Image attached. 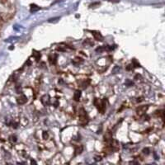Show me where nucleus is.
<instances>
[{
    "mask_svg": "<svg viewBox=\"0 0 165 165\" xmlns=\"http://www.w3.org/2000/svg\"><path fill=\"white\" fill-rule=\"evenodd\" d=\"M78 116H79V119H78V124L81 126H85L88 123H89V116L87 115L86 111L84 110V108H80L79 111H78Z\"/></svg>",
    "mask_w": 165,
    "mask_h": 165,
    "instance_id": "nucleus-1",
    "label": "nucleus"
},
{
    "mask_svg": "<svg viewBox=\"0 0 165 165\" xmlns=\"http://www.w3.org/2000/svg\"><path fill=\"white\" fill-rule=\"evenodd\" d=\"M94 104H95L96 108H97V110L103 113L105 109H106V100L105 99H95L94 100Z\"/></svg>",
    "mask_w": 165,
    "mask_h": 165,
    "instance_id": "nucleus-2",
    "label": "nucleus"
},
{
    "mask_svg": "<svg viewBox=\"0 0 165 165\" xmlns=\"http://www.w3.org/2000/svg\"><path fill=\"white\" fill-rule=\"evenodd\" d=\"M148 108H149V107H148L147 105H145V106H141V107H140V108L136 110V112H137V114L139 115L140 116H144V115L145 114L146 112H147Z\"/></svg>",
    "mask_w": 165,
    "mask_h": 165,
    "instance_id": "nucleus-3",
    "label": "nucleus"
},
{
    "mask_svg": "<svg viewBox=\"0 0 165 165\" xmlns=\"http://www.w3.org/2000/svg\"><path fill=\"white\" fill-rule=\"evenodd\" d=\"M27 102V97L25 95H20L18 98H17V102L20 104V105H22V104H25L26 102Z\"/></svg>",
    "mask_w": 165,
    "mask_h": 165,
    "instance_id": "nucleus-4",
    "label": "nucleus"
},
{
    "mask_svg": "<svg viewBox=\"0 0 165 165\" xmlns=\"http://www.w3.org/2000/svg\"><path fill=\"white\" fill-rule=\"evenodd\" d=\"M41 101L42 104H43L44 106H48V105L50 104L51 99H50V97L48 95H44L42 97H41Z\"/></svg>",
    "mask_w": 165,
    "mask_h": 165,
    "instance_id": "nucleus-5",
    "label": "nucleus"
},
{
    "mask_svg": "<svg viewBox=\"0 0 165 165\" xmlns=\"http://www.w3.org/2000/svg\"><path fill=\"white\" fill-rule=\"evenodd\" d=\"M104 140L106 141V142H112V134L111 131H107L106 134H105V135H104Z\"/></svg>",
    "mask_w": 165,
    "mask_h": 165,
    "instance_id": "nucleus-6",
    "label": "nucleus"
},
{
    "mask_svg": "<svg viewBox=\"0 0 165 165\" xmlns=\"http://www.w3.org/2000/svg\"><path fill=\"white\" fill-rule=\"evenodd\" d=\"M92 34L93 35L94 38H95V40H97V41H103V37H102V35L100 32H92Z\"/></svg>",
    "mask_w": 165,
    "mask_h": 165,
    "instance_id": "nucleus-7",
    "label": "nucleus"
},
{
    "mask_svg": "<svg viewBox=\"0 0 165 165\" xmlns=\"http://www.w3.org/2000/svg\"><path fill=\"white\" fill-rule=\"evenodd\" d=\"M81 91L80 90H76L74 94V99L76 101V102H78L80 100V97H81Z\"/></svg>",
    "mask_w": 165,
    "mask_h": 165,
    "instance_id": "nucleus-8",
    "label": "nucleus"
},
{
    "mask_svg": "<svg viewBox=\"0 0 165 165\" xmlns=\"http://www.w3.org/2000/svg\"><path fill=\"white\" fill-rule=\"evenodd\" d=\"M49 60H50L51 64H55L56 62H57V55H54L53 56H50L49 57Z\"/></svg>",
    "mask_w": 165,
    "mask_h": 165,
    "instance_id": "nucleus-9",
    "label": "nucleus"
},
{
    "mask_svg": "<svg viewBox=\"0 0 165 165\" xmlns=\"http://www.w3.org/2000/svg\"><path fill=\"white\" fill-rule=\"evenodd\" d=\"M83 148L82 145L76 146V147H75V155L81 154V152L83 151Z\"/></svg>",
    "mask_w": 165,
    "mask_h": 165,
    "instance_id": "nucleus-10",
    "label": "nucleus"
},
{
    "mask_svg": "<svg viewBox=\"0 0 165 165\" xmlns=\"http://www.w3.org/2000/svg\"><path fill=\"white\" fill-rule=\"evenodd\" d=\"M89 83H90V80H89V79H88V80H83V81L81 83V86H82L83 89H85V88L88 87V85H89Z\"/></svg>",
    "mask_w": 165,
    "mask_h": 165,
    "instance_id": "nucleus-11",
    "label": "nucleus"
},
{
    "mask_svg": "<svg viewBox=\"0 0 165 165\" xmlns=\"http://www.w3.org/2000/svg\"><path fill=\"white\" fill-rule=\"evenodd\" d=\"M39 9H40V7H39L38 6L35 5V4L31 5V12H32V13H34V12H36V11H38Z\"/></svg>",
    "mask_w": 165,
    "mask_h": 165,
    "instance_id": "nucleus-12",
    "label": "nucleus"
},
{
    "mask_svg": "<svg viewBox=\"0 0 165 165\" xmlns=\"http://www.w3.org/2000/svg\"><path fill=\"white\" fill-rule=\"evenodd\" d=\"M33 55L35 56L37 60H39L40 58H41V54H40V52H37V51H33Z\"/></svg>",
    "mask_w": 165,
    "mask_h": 165,
    "instance_id": "nucleus-13",
    "label": "nucleus"
},
{
    "mask_svg": "<svg viewBox=\"0 0 165 165\" xmlns=\"http://www.w3.org/2000/svg\"><path fill=\"white\" fill-rule=\"evenodd\" d=\"M9 141L11 142V143H15L16 141H17V137L15 136V135H11L10 137H9Z\"/></svg>",
    "mask_w": 165,
    "mask_h": 165,
    "instance_id": "nucleus-14",
    "label": "nucleus"
},
{
    "mask_svg": "<svg viewBox=\"0 0 165 165\" xmlns=\"http://www.w3.org/2000/svg\"><path fill=\"white\" fill-rule=\"evenodd\" d=\"M83 60L81 58H75V59L73 60V63L76 64L77 62H78V63H83Z\"/></svg>",
    "mask_w": 165,
    "mask_h": 165,
    "instance_id": "nucleus-15",
    "label": "nucleus"
},
{
    "mask_svg": "<svg viewBox=\"0 0 165 165\" xmlns=\"http://www.w3.org/2000/svg\"><path fill=\"white\" fill-rule=\"evenodd\" d=\"M42 136H43V139L44 140H47L48 139V133L46 131H44L42 134Z\"/></svg>",
    "mask_w": 165,
    "mask_h": 165,
    "instance_id": "nucleus-16",
    "label": "nucleus"
},
{
    "mask_svg": "<svg viewBox=\"0 0 165 165\" xmlns=\"http://www.w3.org/2000/svg\"><path fill=\"white\" fill-rule=\"evenodd\" d=\"M3 19L2 18V17L0 16V29H1V27H2V26H3Z\"/></svg>",
    "mask_w": 165,
    "mask_h": 165,
    "instance_id": "nucleus-17",
    "label": "nucleus"
},
{
    "mask_svg": "<svg viewBox=\"0 0 165 165\" xmlns=\"http://www.w3.org/2000/svg\"><path fill=\"white\" fill-rule=\"evenodd\" d=\"M149 149H148V148H146V149H143V153H144V154H149Z\"/></svg>",
    "mask_w": 165,
    "mask_h": 165,
    "instance_id": "nucleus-18",
    "label": "nucleus"
},
{
    "mask_svg": "<svg viewBox=\"0 0 165 165\" xmlns=\"http://www.w3.org/2000/svg\"><path fill=\"white\" fill-rule=\"evenodd\" d=\"M8 0H0V4H5L7 3Z\"/></svg>",
    "mask_w": 165,
    "mask_h": 165,
    "instance_id": "nucleus-19",
    "label": "nucleus"
},
{
    "mask_svg": "<svg viewBox=\"0 0 165 165\" xmlns=\"http://www.w3.org/2000/svg\"><path fill=\"white\" fill-rule=\"evenodd\" d=\"M0 35H1V33H0Z\"/></svg>",
    "mask_w": 165,
    "mask_h": 165,
    "instance_id": "nucleus-20",
    "label": "nucleus"
}]
</instances>
